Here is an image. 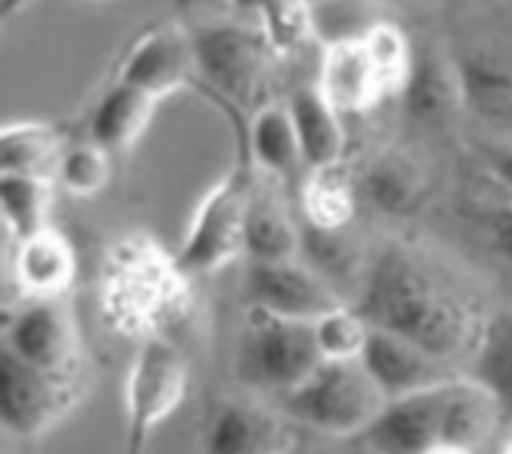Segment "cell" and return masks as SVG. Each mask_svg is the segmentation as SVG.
I'll return each mask as SVG.
<instances>
[{"label":"cell","mask_w":512,"mask_h":454,"mask_svg":"<svg viewBox=\"0 0 512 454\" xmlns=\"http://www.w3.org/2000/svg\"><path fill=\"white\" fill-rule=\"evenodd\" d=\"M188 384V362L168 338L140 344L124 388L126 436L122 454H144L152 432L182 404Z\"/></svg>","instance_id":"obj_7"},{"label":"cell","mask_w":512,"mask_h":454,"mask_svg":"<svg viewBox=\"0 0 512 454\" xmlns=\"http://www.w3.org/2000/svg\"><path fill=\"white\" fill-rule=\"evenodd\" d=\"M402 94L410 116L428 126H440L464 108L456 64L438 56L412 62Z\"/></svg>","instance_id":"obj_21"},{"label":"cell","mask_w":512,"mask_h":454,"mask_svg":"<svg viewBox=\"0 0 512 454\" xmlns=\"http://www.w3.org/2000/svg\"><path fill=\"white\" fill-rule=\"evenodd\" d=\"M262 36L274 56H292L302 50L314 32L310 4L272 0L258 4Z\"/></svg>","instance_id":"obj_28"},{"label":"cell","mask_w":512,"mask_h":454,"mask_svg":"<svg viewBox=\"0 0 512 454\" xmlns=\"http://www.w3.org/2000/svg\"><path fill=\"white\" fill-rule=\"evenodd\" d=\"M322 362L314 322L290 320L248 306L236 356V372L244 384L284 398L302 386Z\"/></svg>","instance_id":"obj_5"},{"label":"cell","mask_w":512,"mask_h":454,"mask_svg":"<svg viewBox=\"0 0 512 454\" xmlns=\"http://www.w3.org/2000/svg\"><path fill=\"white\" fill-rule=\"evenodd\" d=\"M440 454H464V452H440Z\"/></svg>","instance_id":"obj_37"},{"label":"cell","mask_w":512,"mask_h":454,"mask_svg":"<svg viewBox=\"0 0 512 454\" xmlns=\"http://www.w3.org/2000/svg\"><path fill=\"white\" fill-rule=\"evenodd\" d=\"M456 70L464 108L488 124L512 128V58L496 48H474Z\"/></svg>","instance_id":"obj_18"},{"label":"cell","mask_w":512,"mask_h":454,"mask_svg":"<svg viewBox=\"0 0 512 454\" xmlns=\"http://www.w3.org/2000/svg\"><path fill=\"white\" fill-rule=\"evenodd\" d=\"M312 262L328 272H346L354 264V248L340 230H320L310 226L302 244Z\"/></svg>","instance_id":"obj_32"},{"label":"cell","mask_w":512,"mask_h":454,"mask_svg":"<svg viewBox=\"0 0 512 454\" xmlns=\"http://www.w3.org/2000/svg\"><path fill=\"white\" fill-rule=\"evenodd\" d=\"M62 156V134L48 122H16L0 132V176L50 178Z\"/></svg>","instance_id":"obj_23"},{"label":"cell","mask_w":512,"mask_h":454,"mask_svg":"<svg viewBox=\"0 0 512 454\" xmlns=\"http://www.w3.org/2000/svg\"><path fill=\"white\" fill-rule=\"evenodd\" d=\"M98 308L118 334L142 342L168 338L194 310L190 276L150 236H126L102 264Z\"/></svg>","instance_id":"obj_2"},{"label":"cell","mask_w":512,"mask_h":454,"mask_svg":"<svg viewBox=\"0 0 512 454\" xmlns=\"http://www.w3.org/2000/svg\"><path fill=\"white\" fill-rule=\"evenodd\" d=\"M76 278V254L64 234L46 228L16 244L14 284L32 302L58 300Z\"/></svg>","instance_id":"obj_16"},{"label":"cell","mask_w":512,"mask_h":454,"mask_svg":"<svg viewBox=\"0 0 512 454\" xmlns=\"http://www.w3.org/2000/svg\"><path fill=\"white\" fill-rule=\"evenodd\" d=\"M298 444V426L282 410L244 400L222 402L204 432V454H292Z\"/></svg>","instance_id":"obj_11"},{"label":"cell","mask_w":512,"mask_h":454,"mask_svg":"<svg viewBox=\"0 0 512 454\" xmlns=\"http://www.w3.org/2000/svg\"><path fill=\"white\" fill-rule=\"evenodd\" d=\"M2 220L10 236L18 242L50 228L52 180L38 176H0Z\"/></svg>","instance_id":"obj_27"},{"label":"cell","mask_w":512,"mask_h":454,"mask_svg":"<svg viewBox=\"0 0 512 454\" xmlns=\"http://www.w3.org/2000/svg\"><path fill=\"white\" fill-rule=\"evenodd\" d=\"M388 402L362 360H324L302 386L282 398L280 410L296 426L352 438L362 436Z\"/></svg>","instance_id":"obj_4"},{"label":"cell","mask_w":512,"mask_h":454,"mask_svg":"<svg viewBox=\"0 0 512 454\" xmlns=\"http://www.w3.org/2000/svg\"><path fill=\"white\" fill-rule=\"evenodd\" d=\"M248 292L250 306L302 322H316L346 306L316 272L294 260L256 262L248 276Z\"/></svg>","instance_id":"obj_12"},{"label":"cell","mask_w":512,"mask_h":454,"mask_svg":"<svg viewBox=\"0 0 512 454\" xmlns=\"http://www.w3.org/2000/svg\"><path fill=\"white\" fill-rule=\"evenodd\" d=\"M56 174L70 194L92 196L110 180L108 152L94 142L72 148L64 152Z\"/></svg>","instance_id":"obj_31"},{"label":"cell","mask_w":512,"mask_h":454,"mask_svg":"<svg viewBox=\"0 0 512 454\" xmlns=\"http://www.w3.org/2000/svg\"><path fill=\"white\" fill-rule=\"evenodd\" d=\"M360 360L384 390L388 400L460 376L452 366L432 358L416 344L374 328H370V336Z\"/></svg>","instance_id":"obj_15"},{"label":"cell","mask_w":512,"mask_h":454,"mask_svg":"<svg viewBox=\"0 0 512 454\" xmlns=\"http://www.w3.org/2000/svg\"><path fill=\"white\" fill-rule=\"evenodd\" d=\"M370 328L396 334L454 368L474 352L484 318L406 250H388L376 262L354 308Z\"/></svg>","instance_id":"obj_1"},{"label":"cell","mask_w":512,"mask_h":454,"mask_svg":"<svg viewBox=\"0 0 512 454\" xmlns=\"http://www.w3.org/2000/svg\"><path fill=\"white\" fill-rule=\"evenodd\" d=\"M76 400V374H56L36 368L2 348L0 416L4 428L14 436H42L64 420Z\"/></svg>","instance_id":"obj_9"},{"label":"cell","mask_w":512,"mask_h":454,"mask_svg":"<svg viewBox=\"0 0 512 454\" xmlns=\"http://www.w3.org/2000/svg\"><path fill=\"white\" fill-rule=\"evenodd\" d=\"M236 144L238 152L232 170L204 196L178 254H174L188 276L220 270L246 252V220L254 172L250 170V148L244 132H238Z\"/></svg>","instance_id":"obj_6"},{"label":"cell","mask_w":512,"mask_h":454,"mask_svg":"<svg viewBox=\"0 0 512 454\" xmlns=\"http://www.w3.org/2000/svg\"><path fill=\"white\" fill-rule=\"evenodd\" d=\"M364 188L376 208L392 216L412 214L424 200L426 182L416 162L402 152L380 154L364 176Z\"/></svg>","instance_id":"obj_25"},{"label":"cell","mask_w":512,"mask_h":454,"mask_svg":"<svg viewBox=\"0 0 512 454\" xmlns=\"http://www.w3.org/2000/svg\"><path fill=\"white\" fill-rule=\"evenodd\" d=\"M474 152L486 170L512 196V142L508 140H478Z\"/></svg>","instance_id":"obj_34"},{"label":"cell","mask_w":512,"mask_h":454,"mask_svg":"<svg viewBox=\"0 0 512 454\" xmlns=\"http://www.w3.org/2000/svg\"><path fill=\"white\" fill-rule=\"evenodd\" d=\"M316 90L338 114H358L386 96L362 36L328 42L322 50Z\"/></svg>","instance_id":"obj_14"},{"label":"cell","mask_w":512,"mask_h":454,"mask_svg":"<svg viewBox=\"0 0 512 454\" xmlns=\"http://www.w3.org/2000/svg\"><path fill=\"white\" fill-rule=\"evenodd\" d=\"M316 342L324 360H360L370 326L348 306H342L314 322Z\"/></svg>","instance_id":"obj_30"},{"label":"cell","mask_w":512,"mask_h":454,"mask_svg":"<svg viewBox=\"0 0 512 454\" xmlns=\"http://www.w3.org/2000/svg\"><path fill=\"white\" fill-rule=\"evenodd\" d=\"M194 40L180 26L162 24L144 32L122 60L118 82L164 98L192 80Z\"/></svg>","instance_id":"obj_13"},{"label":"cell","mask_w":512,"mask_h":454,"mask_svg":"<svg viewBox=\"0 0 512 454\" xmlns=\"http://www.w3.org/2000/svg\"><path fill=\"white\" fill-rule=\"evenodd\" d=\"M158 100L160 98L140 88L116 82L94 112V144L102 146L106 152L134 144L146 130Z\"/></svg>","instance_id":"obj_24"},{"label":"cell","mask_w":512,"mask_h":454,"mask_svg":"<svg viewBox=\"0 0 512 454\" xmlns=\"http://www.w3.org/2000/svg\"><path fill=\"white\" fill-rule=\"evenodd\" d=\"M302 204L310 226L342 230L356 210L354 184L346 166L338 162L312 170L302 188Z\"/></svg>","instance_id":"obj_26"},{"label":"cell","mask_w":512,"mask_h":454,"mask_svg":"<svg viewBox=\"0 0 512 454\" xmlns=\"http://www.w3.org/2000/svg\"><path fill=\"white\" fill-rule=\"evenodd\" d=\"M480 384L496 402L504 426L512 424V308L498 310L484 318L470 372L466 374Z\"/></svg>","instance_id":"obj_19"},{"label":"cell","mask_w":512,"mask_h":454,"mask_svg":"<svg viewBox=\"0 0 512 454\" xmlns=\"http://www.w3.org/2000/svg\"><path fill=\"white\" fill-rule=\"evenodd\" d=\"M2 348L20 360L56 374H76L80 340L60 300L30 302L4 324Z\"/></svg>","instance_id":"obj_10"},{"label":"cell","mask_w":512,"mask_h":454,"mask_svg":"<svg viewBox=\"0 0 512 454\" xmlns=\"http://www.w3.org/2000/svg\"><path fill=\"white\" fill-rule=\"evenodd\" d=\"M288 110L300 142L302 160L312 170L342 162L344 130L340 114L320 96L316 86L294 90Z\"/></svg>","instance_id":"obj_20"},{"label":"cell","mask_w":512,"mask_h":454,"mask_svg":"<svg viewBox=\"0 0 512 454\" xmlns=\"http://www.w3.org/2000/svg\"><path fill=\"white\" fill-rule=\"evenodd\" d=\"M502 454H512V424L508 426V436H506V442H504Z\"/></svg>","instance_id":"obj_35"},{"label":"cell","mask_w":512,"mask_h":454,"mask_svg":"<svg viewBox=\"0 0 512 454\" xmlns=\"http://www.w3.org/2000/svg\"><path fill=\"white\" fill-rule=\"evenodd\" d=\"M246 138L258 170L282 182L292 180L300 162H304L288 104L270 102L260 106Z\"/></svg>","instance_id":"obj_22"},{"label":"cell","mask_w":512,"mask_h":454,"mask_svg":"<svg viewBox=\"0 0 512 454\" xmlns=\"http://www.w3.org/2000/svg\"><path fill=\"white\" fill-rule=\"evenodd\" d=\"M500 424L494 398L460 374L390 400L360 438L372 454H472Z\"/></svg>","instance_id":"obj_3"},{"label":"cell","mask_w":512,"mask_h":454,"mask_svg":"<svg viewBox=\"0 0 512 454\" xmlns=\"http://www.w3.org/2000/svg\"><path fill=\"white\" fill-rule=\"evenodd\" d=\"M362 38L380 76L384 92H402L414 62L402 30L394 24L380 22L370 26Z\"/></svg>","instance_id":"obj_29"},{"label":"cell","mask_w":512,"mask_h":454,"mask_svg":"<svg viewBox=\"0 0 512 454\" xmlns=\"http://www.w3.org/2000/svg\"><path fill=\"white\" fill-rule=\"evenodd\" d=\"M282 184V180L262 170L258 172V178L254 174L246 220V252H250L256 262L294 260V254L302 244Z\"/></svg>","instance_id":"obj_17"},{"label":"cell","mask_w":512,"mask_h":454,"mask_svg":"<svg viewBox=\"0 0 512 454\" xmlns=\"http://www.w3.org/2000/svg\"><path fill=\"white\" fill-rule=\"evenodd\" d=\"M478 220L488 246L512 264V196L504 202L488 204L478 210Z\"/></svg>","instance_id":"obj_33"},{"label":"cell","mask_w":512,"mask_h":454,"mask_svg":"<svg viewBox=\"0 0 512 454\" xmlns=\"http://www.w3.org/2000/svg\"><path fill=\"white\" fill-rule=\"evenodd\" d=\"M194 54L204 86L218 92L222 102L236 108H250L260 102L274 56L262 32L216 26L194 40Z\"/></svg>","instance_id":"obj_8"},{"label":"cell","mask_w":512,"mask_h":454,"mask_svg":"<svg viewBox=\"0 0 512 454\" xmlns=\"http://www.w3.org/2000/svg\"><path fill=\"white\" fill-rule=\"evenodd\" d=\"M292 454H300V452H298V448H296ZM308 454H320V452H308ZM322 454H328V452H322Z\"/></svg>","instance_id":"obj_36"}]
</instances>
